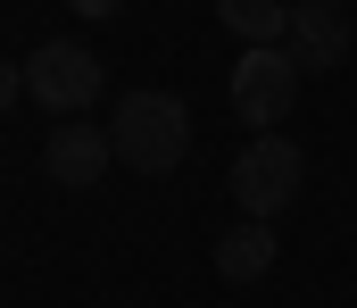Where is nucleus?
<instances>
[{
    "mask_svg": "<svg viewBox=\"0 0 357 308\" xmlns=\"http://www.w3.org/2000/svg\"><path fill=\"white\" fill-rule=\"evenodd\" d=\"M233 208L250 217V225H266V217H282L291 208V192H299V150L282 142V133H258L241 159H233Z\"/></svg>",
    "mask_w": 357,
    "mask_h": 308,
    "instance_id": "nucleus-3",
    "label": "nucleus"
},
{
    "mask_svg": "<svg viewBox=\"0 0 357 308\" xmlns=\"http://www.w3.org/2000/svg\"><path fill=\"white\" fill-rule=\"evenodd\" d=\"M17 101H25V67H8V59H0V117H8Z\"/></svg>",
    "mask_w": 357,
    "mask_h": 308,
    "instance_id": "nucleus-9",
    "label": "nucleus"
},
{
    "mask_svg": "<svg viewBox=\"0 0 357 308\" xmlns=\"http://www.w3.org/2000/svg\"><path fill=\"white\" fill-rule=\"evenodd\" d=\"M67 8H75V17H91V25H100V17H116L125 0H67Z\"/></svg>",
    "mask_w": 357,
    "mask_h": 308,
    "instance_id": "nucleus-10",
    "label": "nucleus"
},
{
    "mask_svg": "<svg viewBox=\"0 0 357 308\" xmlns=\"http://www.w3.org/2000/svg\"><path fill=\"white\" fill-rule=\"evenodd\" d=\"M108 92V75H100V59H91V42H42L33 59H25V101H42L50 117H75Z\"/></svg>",
    "mask_w": 357,
    "mask_h": 308,
    "instance_id": "nucleus-2",
    "label": "nucleus"
},
{
    "mask_svg": "<svg viewBox=\"0 0 357 308\" xmlns=\"http://www.w3.org/2000/svg\"><path fill=\"white\" fill-rule=\"evenodd\" d=\"M291 101H299L291 50H241V67H233V117L258 125V133H274V125L291 117Z\"/></svg>",
    "mask_w": 357,
    "mask_h": 308,
    "instance_id": "nucleus-5",
    "label": "nucleus"
},
{
    "mask_svg": "<svg viewBox=\"0 0 357 308\" xmlns=\"http://www.w3.org/2000/svg\"><path fill=\"white\" fill-rule=\"evenodd\" d=\"M349 42H357L349 0H291V34H282V50H291L299 75H333V67L349 59Z\"/></svg>",
    "mask_w": 357,
    "mask_h": 308,
    "instance_id": "nucleus-4",
    "label": "nucleus"
},
{
    "mask_svg": "<svg viewBox=\"0 0 357 308\" xmlns=\"http://www.w3.org/2000/svg\"><path fill=\"white\" fill-rule=\"evenodd\" d=\"M42 167H50V184L84 192V184H100V175L116 167V150H108V133H91V125H59L50 150H42Z\"/></svg>",
    "mask_w": 357,
    "mask_h": 308,
    "instance_id": "nucleus-6",
    "label": "nucleus"
},
{
    "mask_svg": "<svg viewBox=\"0 0 357 308\" xmlns=\"http://www.w3.org/2000/svg\"><path fill=\"white\" fill-rule=\"evenodd\" d=\"M108 150H116V167H133V175H175L183 150H191V108L175 92H125L116 101V125H108Z\"/></svg>",
    "mask_w": 357,
    "mask_h": 308,
    "instance_id": "nucleus-1",
    "label": "nucleus"
},
{
    "mask_svg": "<svg viewBox=\"0 0 357 308\" xmlns=\"http://www.w3.org/2000/svg\"><path fill=\"white\" fill-rule=\"evenodd\" d=\"M266 267H274V225H233L216 242V275L225 284H258Z\"/></svg>",
    "mask_w": 357,
    "mask_h": 308,
    "instance_id": "nucleus-8",
    "label": "nucleus"
},
{
    "mask_svg": "<svg viewBox=\"0 0 357 308\" xmlns=\"http://www.w3.org/2000/svg\"><path fill=\"white\" fill-rule=\"evenodd\" d=\"M216 25L241 34L250 50H282V34H291V0H216Z\"/></svg>",
    "mask_w": 357,
    "mask_h": 308,
    "instance_id": "nucleus-7",
    "label": "nucleus"
}]
</instances>
